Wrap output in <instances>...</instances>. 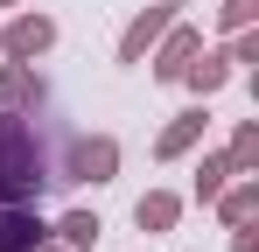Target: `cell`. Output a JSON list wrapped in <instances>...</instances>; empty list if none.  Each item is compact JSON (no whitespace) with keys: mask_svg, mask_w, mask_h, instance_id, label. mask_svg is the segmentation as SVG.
Instances as JSON below:
<instances>
[{"mask_svg":"<svg viewBox=\"0 0 259 252\" xmlns=\"http://www.w3.org/2000/svg\"><path fill=\"white\" fill-rule=\"evenodd\" d=\"M49 182L42 168V140L21 112H0V203H35Z\"/></svg>","mask_w":259,"mask_h":252,"instance_id":"6da1fadb","label":"cell"},{"mask_svg":"<svg viewBox=\"0 0 259 252\" xmlns=\"http://www.w3.org/2000/svg\"><path fill=\"white\" fill-rule=\"evenodd\" d=\"M49 231H42V217L28 203H0V252H35Z\"/></svg>","mask_w":259,"mask_h":252,"instance_id":"7a4b0ae2","label":"cell"},{"mask_svg":"<svg viewBox=\"0 0 259 252\" xmlns=\"http://www.w3.org/2000/svg\"><path fill=\"white\" fill-rule=\"evenodd\" d=\"M112 168H119V147L112 140H77L70 147V175L77 182H112Z\"/></svg>","mask_w":259,"mask_h":252,"instance_id":"3957f363","label":"cell"},{"mask_svg":"<svg viewBox=\"0 0 259 252\" xmlns=\"http://www.w3.org/2000/svg\"><path fill=\"white\" fill-rule=\"evenodd\" d=\"M161 28H168V7H147V14L126 28V42H119V63H140V56H147V42L161 35Z\"/></svg>","mask_w":259,"mask_h":252,"instance_id":"277c9868","label":"cell"},{"mask_svg":"<svg viewBox=\"0 0 259 252\" xmlns=\"http://www.w3.org/2000/svg\"><path fill=\"white\" fill-rule=\"evenodd\" d=\"M49 42H56V21L28 14V21H14V28H7V56H35V49H49Z\"/></svg>","mask_w":259,"mask_h":252,"instance_id":"5b68a950","label":"cell"},{"mask_svg":"<svg viewBox=\"0 0 259 252\" xmlns=\"http://www.w3.org/2000/svg\"><path fill=\"white\" fill-rule=\"evenodd\" d=\"M231 63H238V56H231V49H224V56H203V63H189V70H182V77H189V91H217V84L231 77Z\"/></svg>","mask_w":259,"mask_h":252,"instance_id":"8992f818","label":"cell"},{"mask_svg":"<svg viewBox=\"0 0 259 252\" xmlns=\"http://www.w3.org/2000/svg\"><path fill=\"white\" fill-rule=\"evenodd\" d=\"M196 49H203V42H196V35H189V28H182V35H175L168 49H161V63H154V70H161V77H182V70L196 63Z\"/></svg>","mask_w":259,"mask_h":252,"instance_id":"52a82bcc","label":"cell"},{"mask_svg":"<svg viewBox=\"0 0 259 252\" xmlns=\"http://www.w3.org/2000/svg\"><path fill=\"white\" fill-rule=\"evenodd\" d=\"M56 231H63V245H70V252H91V245H98V217H91V210H70Z\"/></svg>","mask_w":259,"mask_h":252,"instance_id":"ba28073f","label":"cell"},{"mask_svg":"<svg viewBox=\"0 0 259 252\" xmlns=\"http://www.w3.org/2000/svg\"><path fill=\"white\" fill-rule=\"evenodd\" d=\"M133 217H140V231H168V224H175V196H161V189H154V196H140V210H133Z\"/></svg>","mask_w":259,"mask_h":252,"instance_id":"9c48e42d","label":"cell"},{"mask_svg":"<svg viewBox=\"0 0 259 252\" xmlns=\"http://www.w3.org/2000/svg\"><path fill=\"white\" fill-rule=\"evenodd\" d=\"M196 133H203V112H182V119H175L168 133H161V154H182V147H189Z\"/></svg>","mask_w":259,"mask_h":252,"instance_id":"30bf717a","label":"cell"},{"mask_svg":"<svg viewBox=\"0 0 259 252\" xmlns=\"http://www.w3.org/2000/svg\"><path fill=\"white\" fill-rule=\"evenodd\" d=\"M0 98H42V84L28 77L21 63H7V70H0Z\"/></svg>","mask_w":259,"mask_h":252,"instance_id":"8fae6325","label":"cell"},{"mask_svg":"<svg viewBox=\"0 0 259 252\" xmlns=\"http://www.w3.org/2000/svg\"><path fill=\"white\" fill-rule=\"evenodd\" d=\"M252 210H259V189H252V182H238V189L224 196V217H231V224H245Z\"/></svg>","mask_w":259,"mask_h":252,"instance_id":"7c38bea8","label":"cell"},{"mask_svg":"<svg viewBox=\"0 0 259 252\" xmlns=\"http://www.w3.org/2000/svg\"><path fill=\"white\" fill-rule=\"evenodd\" d=\"M224 175H231V161H203V168H196V196H217Z\"/></svg>","mask_w":259,"mask_h":252,"instance_id":"4fadbf2b","label":"cell"},{"mask_svg":"<svg viewBox=\"0 0 259 252\" xmlns=\"http://www.w3.org/2000/svg\"><path fill=\"white\" fill-rule=\"evenodd\" d=\"M252 161H259V133L245 126V133H238V147H231V168H252Z\"/></svg>","mask_w":259,"mask_h":252,"instance_id":"5bb4252c","label":"cell"},{"mask_svg":"<svg viewBox=\"0 0 259 252\" xmlns=\"http://www.w3.org/2000/svg\"><path fill=\"white\" fill-rule=\"evenodd\" d=\"M252 14H259V0H224V28H245Z\"/></svg>","mask_w":259,"mask_h":252,"instance_id":"9a60e30c","label":"cell"},{"mask_svg":"<svg viewBox=\"0 0 259 252\" xmlns=\"http://www.w3.org/2000/svg\"><path fill=\"white\" fill-rule=\"evenodd\" d=\"M35 252H42V245H35ZM63 252H70V245H63Z\"/></svg>","mask_w":259,"mask_h":252,"instance_id":"2e32d148","label":"cell"},{"mask_svg":"<svg viewBox=\"0 0 259 252\" xmlns=\"http://www.w3.org/2000/svg\"><path fill=\"white\" fill-rule=\"evenodd\" d=\"M0 7H7V0H0Z\"/></svg>","mask_w":259,"mask_h":252,"instance_id":"e0dca14e","label":"cell"}]
</instances>
